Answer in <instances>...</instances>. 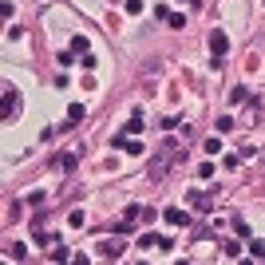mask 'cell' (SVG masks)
I'll return each instance as SVG.
<instances>
[{"mask_svg":"<svg viewBox=\"0 0 265 265\" xmlns=\"http://www.w3.org/2000/svg\"><path fill=\"white\" fill-rule=\"evenodd\" d=\"M233 127H238V123H233L230 115H222V119H218V131H222V135H226V131H233Z\"/></svg>","mask_w":265,"mask_h":265,"instance_id":"15","label":"cell"},{"mask_svg":"<svg viewBox=\"0 0 265 265\" xmlns=\"http://www.w3.org/2000/svg\"><path fill=\"white\" fill-rule=\"evenodd\" d=\"M170 162L178 166V162H182V155H178V151H159V159L151 162V178H162V174H166V166H170Z\"/></svg>","mask_w":265,"mask_h":265,"instance_id":"1","label":"cell"},{"mask_svg":"<svg viewBox=\"0 0 265 265\" xmlns=\"http://www.w3.org/2000/svg\"><path fill=\"white\" fill-rule=\"evenodd\" d=\"M83 115H87V111H83V103H71V107H68V119H71V123H79Z\"/></svg>","mask_w":265,"mask_h":265,"instance_id":"9","label":"cell"},{"mask_svg":"<svg viewBox=\"0 0 265 265\" xmlns=\"http://www.w3.org/2000/svg\"><path fill=\"white\" fill-rule=\"evenodd\" d=\"M151 246H159V238H155V233H142V238H139V249H151Z\"/></svg>","mask_w":265,"mask_h":265,"instance_id":"14","label":"cell"},{"mask_svg":"<svg viewBox=\"0 0 265 265\" xmlns=\"http://www.w3.org/2000/svg\"><path fill=\"white\" fill-rule=\"evenodd\" d=\"M123 8H127L131 16H139V12H142V0H127V4H123Z\"/></svg>","mask_w":265,"mask_h":265,"instance_id":"19","label":"cell"},{"mask_svg":"<svg viewBox=\"0 0 265 265\" xmlns=\"http://www.w3.org/2000/svg\"><path fill=\"white\" fill-rule=\"evenodd\" d=\"M75 162H79V151H68V155L55 159V166H60V170H75Z\"/></svg>","mask_w":265,"mask_h":265,"instance_id":"7","label":"cell"},{"mask_svg":"<svg viewBox=\"0 0 265 265\" xmlns=\"http://www.w3.org/2000/svg\"><path fill=\"white\" fill-rule=\"evenodd\" d=\"M162 222L174 226V230H182V226H190V214H186V210H174V206H170V210H162Z\"/></svg>","mask_w":265,"mask_h":265,"instance_id":"3","label":"cell"},{"mask_svg":"<svg viewBox=\"0 0 265 265\" xmlns=\"http://www.w3.org/2000/svg\"><path fill=\"white\" fill-rule=\"evenodd\" d=\"M68 222H71V226H75V230H79V226H83V222H87V214H83V210H71V214H68Z\"/></svg>","mask_w":265,"mask_h":265,"instance_id":"13","label":"cell"},{"mask_svg":"<svg viewBox=\"0 0 265 265\" xmlns=\"http://www.w3.org/2000/svg\"><path fill=\"white\" fill-rule=\"evenodd\" d=\"M71 52H75V55H87V40L75 36V40H71Z\"/></svg>","mask_w":265,"mask_h":265,"instance_id":"12","label":"cell"},{"mask_svg":"<svg viewBox=\"0 0 265 265\" xmlns=\"http://www.w3.org/2000/svg\"><path fill=\"white\" fill-rule=\"evenodd\" d=\"M0 91H4V107H0V115H4V119H12V115H16V107H20V99H16V87H0Z\"/></svg>","mask_w":265,"mask_h":265,"instance_id":"2","label":"cell"},{"mask_svg":"<svg viewBox=\"0 0 265 265\" xmlns=\"http://www.w3.org/2000/svg\"><path fill=\"white\" fill-rule=\"evenodd\" d=\"M111 146H119V151H127V155H142V142H131V135H115Z\"/></svg>","mask_w":265,"mask_h":265,"instance_id":"5","label":"cell"},{"mask_svg":"<svg viewBox=\"0 0 265 265\" xmlns=\"http://www.w3.org/2000/svg\"><path fill=\"white\" fill-rule=\"evenodd\" d=\"M139 131H142V119H131V123L123 127V135H139Z\"/></svg>","mask_w":265,"mask_h":265,"instance_id":"17","label":"cell"},{"mask_svg":"<svg viewBox=\"0 0 265 265\" xmlns=\"http://www.w3.org/2000/svg\"><path fill=\"white\" fill-rule=\"evenodd\" d=\"M222 151V139H206V155H218Z\"/></svg>","mask_w":265,"mask_h":265,"instance_id":"16","label":"cell"},{"mask_svg":"<svg viewBox=\"0 0 265 265\" xmlns=\"http://www.w3.org/2000/svg\"><path fill=\"white\" fill-rule=\"evenodd\" d=\"M190 206H194V210H210V194H202V190H190Z\"/></svg>","mask_w":265,"mask_h":265,"instance_id":"8","label":"cell"},{"mask_svg":"<svg viewBox=\"0 0 265 265\" xmlns=\"http://www.w3.org/2000/svg\"><path fill=\"white\" fill-rule=\"evenodd\" d=\"M226 48H230L226 32H218V28H214V32H210V52H214V60H222V55H226Z\"/></svg>","mask_w":265,"mask_h":265,"instance_id":"4","label":"cell"},{"mask_svg":"<svg viewBox=\"0 0 265 265\" xmlns=\"http://www.w3.org/2000/svg\"><path fill=\"white\" fill-rule=\"evenodd\" d=\"M246 99H249L246 87H233V91H230V103H246Z\"/></svg>","mask_w":265,"mask_h":265,"instance_id":"11","label":"cell"},{"mask_svg":"<svg viewBox=\"0 0 265 265\" xmlns=\"http://www.w3.org/2000/svg\"><path fill=\"white\" fill-rule=\"evenodd\" d=\"M249 253H253L257 261H265V242H253V246H249Z\"/></svg>","mask_w":265,"mask_h":265,"instance_id":"18","label":"cell"},{"mask_svg":"<svg viewBox=\"0 0 265 265\" xmlns=\"http://www.w3.org/2000/svg\"><path fill=\"white\" fill-rule=\"evenodd\" d=\"M8 257H12V261H24V257H28V249L16 242V246H8Z\"/></svg>","mask_w":265,"mask_h":265,"instance_id":"10","label":"cell"},{"mask_svg":"<svg viewBox=\"0 0 265 265\" xmlns=\"http://www.w3.org/2000/svg\"><path fill=\"white\" fill-rule=\"evenodd\" d=\"M99 253H103L107 261H115V257L123 253V242H119V238H107V242H99Z\"/></svg>","mask_w":265,"mask_h":265,"instance_id":"6","label":"cell"}]
</instances>
